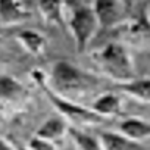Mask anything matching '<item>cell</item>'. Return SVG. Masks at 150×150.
<instances>
[{"instance_id":"7","label":"cell","mask_w":150,"mask_h":150,"mask_svg":"<svg viewBox=\"0 0 150 150\" xmlns=\"http://www.w3.org/2000/svg\"><path fill=\"white\" fill-rule=\"evenodd\" d=\"M30 11L21 0H0V22L3 25H16L30 19Z\"/></svg>"},{"instance_id":"8","label":"cell","mask_w":150,"mask_h":150,"mask_svg":"<svg viewBox=\"0 0 150 150\" xmlns=\"http://www.w3.org/2000/svg\"><path fill=\"white\" fill-rule=\"evenodd\" d=\"M28 97V91L14 77L0 74V102L2 103H21Z\"/></svg>"},{"instance_id":"11","label":"cell","mask_w":150,"mask_h":150,"mask_svg":"<svg viewBox=\"0 0 150 150\" xmlns=\"http://www.w3.org/2000/svg\"><path fill=\"white\" fill-rule=\"evenodd\" d=\"M119 130L124 136L136 141V142L150 139V122L141 119V117H127L125 120H122Z\"/></svg>"},{"instance_id":"18","label":"cell","mask_w":150,"mask_h":150,"mask_svg":"<svg viewBox=\"0 0 150 150\" xmlns=\"http://www.w3.org/2000/svg\"><path fill=\"white\" fill-rule=\"evenodd\" d=\"M0 150H16V147L13 144H9L6 139L0 138Z\"/></svg>"},{"instance_id":"1","label":"cell","mask_w":150,"mask_h":150,"mask_svg":"<svg viewBox=\"0 0 150 150\" xmlns=\"http://www.w3.org/2000/svg\"><path fill=\"white\" fill-rule=\"evenodd\" d=\"M97 70L103 77L111 78L116 84H122L136 78L133 59L120 42H110L91 55Z\"/></svg>"},{"instance_id":"4","label":"cell","mask_w":150,"mask_h":150,"mask_svg":"<svg viewBox=\"0 0 150 150\" xmlns=\"http://www.w3.org/2000/svg\"><path fill=\"white\" fill-rule=\"evenodd\" d=\"M31 80L38 86L42 89V92L45 94V97L49 98V102L53 105V108L63 116V119L72 122L74 125H81V127H89V125H97L103 120V117L96 114L91 108H84L78 103H75L69 98H66L59 94H56L53 89L47 83V75L42 72L41 69H33L30 72Z\"/></svg>"},{"instance_id":"2","label":"cell","mask_w":150,"mask_h":150,"mask_svg":"<svg viewBox=\"0 0 150 150\" xmlns=\"http://www.w3.org/2000/svg\"><path fill=\"white\" fill-rule=\"evenodd\" d=\"M47 83L56 94L74 100L75 97L83 96L96 88L97 78L69 61L61 59L53 64L50 77H47Z\"/></svg>"},{"instance_id":"16","label":"cell","mask_w":150,"mask_h":150,"mask_svg":"<svg viewBox=\"0 0 150 150\" xmlns=\"http://www.w3.org/2000/svg\"><path fill=\"white\" fill-rule=\"evenodd\" d=\"M67 133L70 134V138H72L74 144L78 147V150H102L100 144H98V139L92 138V136L88 134V133H84L83 130L69 127Z\"/></svg>"},{"instance_id":"19","label":"cell","mask_w":150,"mask_h":150,"mask_svg":"<svg viewBox=\"0 0 150 150\" xmlns=\"http://www.w3.org/2000/svg\"><path fill=\"white\" fill-rule=\"evenodd\" d=\"M16 150H30V149H28V147H23V145H17Z\"/></svg>"},{"instance_id":"6","label":"cell","mask_w":150,"mask_h":150,"mask_svg":"<svg viewBox=\"0 0 150 150\" xmlns=\"http://www.w3.org/2000/svg\"><path fill=\"white\" fill-rule=\"evenodd\" d=\"M92 9L98 25L103 28L120 27L125 21V5L122 0H94Z\"/></svg>"},{"instance_id":"17","label":"cell","mask_w":150,"mask_h":150,"mask_svg":"<svg viewBox=\"0 0 150 150\" xmlns=\"http://www.w3.org/2000/svg\"><path fill=\"white\" fill-rule=\"evenodd\" d=\"M28 149L30 150H56L53 142H50L47 139H42V138H38V136H35L28 142Z\"/></svg>"},{"instance_id":"15","label":"cell","mask_w":150,"mask_h":150,"mask_svg":"<svg viewBox=\"0 0 150 150\" xmlns=\"http://www.w3.org/2000/svg\"><path fill=\"white\" fill-rule=\"evenodd\" d=\"M127 96L142 103H150V78H134L131 81L117 84Z\"/></svg>"},{"instance_id":"12","label":"cell","mask_w":150,"mask_h":150,"mask_svg":"<svg viewBox=\"0 0 150 150\" xmlns=\"http://www.w3.org/2000/svg\"><path fill=\"white\" fill-rule=\"evenodd\" d=\"M91 110L98 114L100 117H110V116H119L122 112V100L116 94L105 92L98 96L96 100L92 102Z\"/></svg>"},{"instance_id":"5","label":"cell","mask_w":150,"mask_h":150,"mask_svg":"<svg viewBox=\"0 0 150 150\" xmlns=\"http://www.w3.org/2000/svg\"><path fill=\"white\" fill-rule=\"evenodd\" d=\"M122 38L131 45L147 47L150 45V11L149 2H142L131 17L125 19L119 27Z\"/></svg>"},{"instance_id":"14","label":"cell","mask_w":150,"mask_h":150,"mask_svg":"<svg viewBox=\"0 0 150 150\" xmlns=\"http://www.w3.org/2000/svg\"><path fill=\"white\" fill-rule=\"evenodd\" d=\"M67 130H69V127H67L64 119L50 117V119H47L41 124V127L36 130L35 136L42 138V139H47V141H50V142H55V141L63 138V136L67 133Z\"/></svg>"},{"instance_id":"10","label":"cell","mask_w":150,"mask_h":150,"mask_svg":"<svg viewBox=\"0 0 150 150\" xmlns=\"http://www.w3.org/2000/svg\"><path fill=\"white\" fill-rule=\"evenodd\" d=\"M16 39L30 55H42L47 47V39L42 33L31 30V28H22L16 33Z\"/></svg>"},{"instance_id":"13","label":"cell","mask_w":150,"mask_h":150,"mask_svg":"<svg viewBox=\"0 0 150 150\" xmlns=\"http://www.w3.org/2000/svg\"><path fill=\"white\" fill-rule=\"evenodd\" d=\"M64 3L66 0H38V8L47 23L64 25Z\"/></svg>"},{"instance_id":"9","label":"cell","mask_w":150,"mask_h":150,"mask_svg":"<svg viewBox=\"0 0 150 150\" xmlns=\"http://www.w3.org/2000/svg\"><path fill=\"white\" fill-rule=\"evenodd\" d=\"M98 144L102 150H147L141 142L112 131H102L98 134Z\"/></svg>"},{"instance_id":"3","label":"cell","mask_w":150,"mask_h":150,"mask_svg":"<svg viewBox=\"0 0 150 150\" xmlns=\"http://www.w3.org/2000/svg\"><path fill=\"white\" fill-rule=\"evenodd\" d=\"M64 23L69 28L78 52H84L100 27L92 5H86L81 0H66Z\"/></svg>"}]
</instances>
